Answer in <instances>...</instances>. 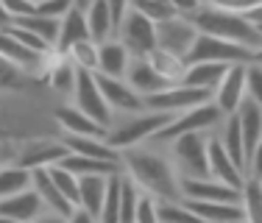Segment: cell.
Instances as JSON below:
<instances>
[{
    "label": "cell",
    "mask_w": 262,
    "mask_h": 223,
    "mask_svg": "<svg viewBox=\"0 0 262 223\" xmlns=\"http://www.w3.org/2000/svg\"><path fill=\"white\" fill-rule=\"evenodd\" d=\"M120 173H126L142 193L157 198L159 204L182 201V182H179L170 159L162 157L154 148L137 145L120 151Z\"/></svg>",
    "instance_id": "6da1fadb"
},
{
    "label": "cell",
    "mask_w": 262,
    "mask_h": 223,
    "mask_svg": "<svg viewBox=\"0 0 262 223\" xmlns=\"http://www.w3.org/2000/svg\"><path fill=\"white\" fill-rule=\"evenodd\" d=\"M190 23L195 26L198 34L234 42V45L248 48L251 53L262 48V31L257 26H251L246 20V14H237V11H221V9L201 6L195 14H190Z\"/></svg>",
    "instance_id": "7a4b0ae2"
},
{
    "label": "cell",
    "mask_w": 262,
    "mask_h": 223,
    "mask_svg": "<svg viewBox=\"0 0 262 223\" xmlns=\"http://www.w3.org/2000/svg\"><path fill=\"white\" fill-rule=\"evenodd\" d=\"M176 115H165V112H134L131 117H123V120H115L106 134V142H109L115 151H128V148L145 145V142L154 140V134L159 128H165L167 123Z\"/></svg>",
    "instance_id": "3957f363"
},
{
    "label": "cell",
    "mask_w": 262,
    "mask_h": 223,
    "mask_svg": "<svg viewBox=\"0 0 262 223\" xmlns=\"http://www.w3.org/2000/svg\"><path fill=\"white\" fill-rule=\"evenodd\" d=\"M221 123H223V112L212 101H207L201 106H192V109L182 112V115H176L165 128H159L154 134L151 142H173L176 137H182V134H207L212 128H217Z\"/></svg>",
    "instance_id": "277c9868"
},
{
    "label": "cell",
    "mask_w": 262,
    "mask_h": 223,
    "mask_svg": "<svg viewBox=\"0 0 262 223\" xmlns=\"http://www.w3.org/2000/svg\"><path fill=\"white\" fill-rule=\"evenodd\" d=\"M207 142L209 134H182L170 142V165L179 179H204L209 176L207 165Z\"/></svg>",
    "instance_id": "5b68a950"
},
{
    "label": "cell",
    "mask_w": 262,
    "mask_h": 223,
    "mask_svg": "<svg viewBox=\"0 0 262 223\" xmlns=\"http://www.w3.org/2000/svg\"><path fill=\"white\" fill-rule=\"evenodd\" d=\"M251 51L234 42L217 39V36L198 34L192 42L190 53H187V64H198V61H217V64H251Z\"/></svg>",
    "instance_id": "8992f818"
},
{
    "label": "cell",
    "mask_w": 262,
    "mask_h": 223,
    "mask_svg": "<svg viewBox=\"0 0 262 223\" xmlns=\"http://www.w3.org/2000/svg\"><path fill=\"white\" fill-rule=\"evenodd\" d=\"M115 39L126 48L131 59H145L157 48V23H151L137 11H126L123 23L117 26Z\"/></svg>",
    "instance_id": "52a82bcc"
},
{
    "label": "cell",
    "mask_w": 262,
    "mask_h": 223,
    "mask_svg": "<svg viewBox=\"0 0 262 223\" xmlns=\"http://www.w3.org/2000/svg\"><path fill=\"white\" fill-rule=\"evenodd\" d=\"M212 101V92L209 90H195V86H187V84H176V86H167V90L157 92V95L145 98L142 106L148 112H165V115H182V112L192 109V106H201V103Z\"/></svg>",
    "instance_id": "ba28073f"
},
{
    "label": "cell",
    "mask_w": 262,
    "mask_h": 223,
    "mask_svg": "<svg viewBox=\"0 0 262 223\" xmlns=\"http://www.w3.org/2000/svg\"><path fill=\"white\" fill-rule=\"evenodd\" d=\"M73 106H76L78 112H84L86 117H92V120H95L98 126H103V128H112V123H115V112H112L109 103L103 101V95H101V90H98L92 73L78 70L76 90H73Z\"/></svg>",
    "instance_id": "9c48e42d"
},
{
    "label": "cell",
    "mask_w": 262,
    "mask_h": 223,
    "mask_svg": "<svg viewBox=\"0 0 262 223\" xmlns=\"http://www.w3.org/2000/svg\"><path fill=\"white\" fill-rule=\"evenodd\" d=\"M195 36H198V31L190 23V17L173 14V17H167V20L157 23V48L165 53L179 56V59H187Z\"/></svg>",
    "instance_id": "30bf717a"
},
{
    "label": "cell",
    "mask_w": 262,
    "mask_h": 223,
    "mask_svg": "<svg viewBox=\"0 0 262 223\" xmlns=\"http://www.w3.org/2000/svg\"><path fill=\"white\" fill-rule=\"evenodd\" d=\"M246 101V64H232L221 84L212 90V103L223 112V117L234 115Z\"/></svg>",
    "instance_id": "8fae6325"
},
{
    "label": "cell",
    "mask_w": 262,
    "mask_h": 223,
    "mask_svg": "<svg viewBox=\"0 0 262 223\" xmlns=\"http://www.w3.org/2000/svg\"><path fill=\"white\" fill-rule=\"evenodd\" d=\"M182 182V201H217V204H240V190L217 182V179H179Z\"/></svg>",
    "instance_id": "7c38bea8"
},
{
    "label": "cell",
    "mask_w": 262,
    "mask_h": 223,
    "mask_svg": "<svg viewBox=\"0 0 262 223\" xmlns=\"http://www.w3.org/2000/svg\"><path fill=\"white\" fill-rule=\"evenodd\" d=\"M95 76V84H98V90H101V95H103V101L109 103V109L115 112H142L145 106H142V98L137 95L131 86L123 81V78H109V76H98V73H92Z\"/></svg>",
    "instance_id": "4fadbf2b"
},
{
    "label": "cell",
    "mask_w": 262,
    "mask_h": 223,
    "mask_svg": "<svg viewBox=\"0 0 262 223\" xmlns=\"http://www.w3.org/2000/svg\"><path fill=\"white\" fill-rule=\"evenodd\" d=\"M207 165H209V179H217V182L229 184V187L240 190L243 182H246V173L237 167L229 153L223 151V145L217 142V137L209 134V142H207Z\"/></svg>",
    "instance_id": "5bb4252c"
},
{
    "label": "cell",
    "mask_w": 262,
    "mask_h": 223,
    "mask_svg": "<svg viewBox=\"0 0 262 223\" xmlns=\"http://www.w3.org/2000/svg\"><path fill=\"white\" fill-rule=\"evenodd\" d=\"M42 212H45V204L39 201V195L31 187L9 198H0V215L14 223H34Z\"/></svg>",
    "instance_id": "9a60e30c"
},
{
    "label": "cell",
    "mask_w": 262,
    "mask_h": 223,
    "mask_svg": "<svg viewBox=\"0 0 262 223\" xmlns=\"http://www.w3.org/2000/svg\"><path fill=\"white\" fill-rule=\"evenodd\" d=\"M56 123L61 126L64 134H73V137H98V140H106L109 128L98 126L92 117H86L84 112H78L73 103H61L56 109Z\"/></svg>",
    "instance_id": "2e32d148"
},
{
    "label": "cell",
    "mask_w": 262,
    "mask_h": 223,
    "mask_svg": "<svg viewBox=\"0 0 262 223\" xmlns=\"http://www.w3.org/2000/svg\"><path fill=\"white\" fill-rule=\"evenodd\" d=\"M123 81H126L131 90H134L137 95L142 98V101L170 86L165 78L157 76V70H154V67L148 64L145 59H131V61H128V70H126V78H123Z\"/></svg>",
    "instance_id": "e0dca14e"
},
{
    "label": "cell",
    "mask_w": 262,
    "mask_h": 223,
    "mask_svg": "<svg viewBox=\"0 0 262 223\" xmlns=\"http://www.w3.org/2000/svg\"><path fill=\"white\" fill-rule=\"evenodd\" d=\"M67 157V148L61 140L56 142H34V145H28L26 151L17 157V165L26 167V170H42V167H53L59 165L61 159Z\"/></svg>",
    "instance_id": "ac0fdd59"
},
{
    "label": "cell",
    "mask_w": 262,
    "mask_h": 223,
    "mask_svg": "<svg viewBox=\"0 0 262 223\" xmlns=\"http://www.w3.org/2000/svg\"><path fill=\"white\" fill-rule=\"evenodd\" d=\"M61 142H64L67 153H73V157H86V159H101V162L120 165V151H115L106 140H98V137H73V134H64Z\"/></svg>",
    "instance_id": "d6986e66"
},
{
    "label": "cell",
    "mask_w": 262,
    "mask_h": 223,
    "mask_svg": "<svg viewBox=\"0 0 262 223\" xmlns=\"http://www.w3.org/2000/svg\"><path fill=\"white\" fill-rule=\"evenodd\" d=\"M31 190L39 195V201L45 204L48 212L59 215V218H70L73 215V207L64 201V195L53 187L51 176H48V167H42V170H31Z\"/></svg>",
    "instance_id": "ffe728a7"
},
{
    "label": "cell",
    "mask_w": 262,
    "mask_h": 223,
    "mask_svg": "<svg viewBox=\"0 0 262 223\" xmlns=\"http://www.w3.org/2000/svg\"><path fill=\"white\" fill-rule=\"evenodd\" d=\"M182 204L207 223H246L240 204H217V201H182Z\"/></svg>",
    "instance_id": "44dd1931"
},
{
    "label": "cell",
    "mask_w": 262,
    "mask_h": 223,
    "mask_svg": "<svg viewBox=\"0 0 262 223\" xmlns=\"http://www.w3.org/2000/svg\"><path fill=\"white\" fill-rule=\"evenodd\" d=\"M90 39V28H86V20H84V11L78 9H70L64 17L59 20V39H56V48L53 53L64 56L76 42H84Z\"/></svg>",
    "instance_id": "7402d4cb"
},
{
    "label": "cell",
    "mask_w": 262,
    "mask_h": 223,
    "mask_svg": "<svg viewBox=\"0 0 262 223\" xmlns=\"http://www.w3.org/2000/svg\"><path fill=\"white\" fill-rule=\"evenodd\" d=\"M131 56L117 39H109L103 45H98V76L109 78H126Z\"/></svg>",
    "instance_id": "603a6c76"
},
{
    "label": "cell",
    "mask_w": 262,
    "mask_h": 223,
    "mask_svg": "<svg viewBox=\"0 0 262 223\" xmlns=\"http://www.w3.org/2000/svg\"><path fill=\"white\" fill-rule=\"evenodd\" d=\"M84 20H86V28H90V39L95 45L115 39V20H112V11L106 6V0H92L90 9L84 11Z\"/></svg>",
    "instance_id": "cb8c5ba5"
},
{
    "label": "cell",
    "mask_w": 262,
    "mask_h": 223,
    "mask_svg": "<svg viewBox=\"0 0 262 223\" xmlns=\"http://www.w3.org/2000/svg\"><path fill=\"white\" fill-rule=\"evenodd\" d=\"M217 142L223 145V151L229 153V159L240 167L243 173H248V157H246V145H243V134H240V123H237L234 115L223 117L221 123V134H217Z\"/></svg>",
    "instance_id": "d4e9b609"
},
{
    "label": "cell",
    "mask_w": 262,
    "mask_h": 223,
    "mask_svg": "<svg viewBox=\"0 0 262 223\" xmlns=\"http://www.w3.org/2000/svg\"><path fill=\"white\" fill-rule=\"evenodd\" d=\"M237 123H240V134H243V145H246V157L254 151V145L262 140V109L254 101H243L240 109L234 112Z\"/></svg>",
    "instance_id": "484cf974"
},
{
    "label": "cell",
    "mask_w": 262,
    "mask_h": 223,
    "mask_svg": "<svg viewBox=\"0 0 262 223\" xmlns=\"http://www.w3.org/2000/svg\"><path fill=\"white\" fill-rule=\"evenodd\" d=\"M106 184H109V176H81L78 179V209H84L95 220L103 207Z\"/></svg>",
    "instance_id": "4316f807"
},
{
    "label": "cell",
    "mask_w": 262,
    "mask_h": 223,
    "mask_svg": "<svg viewBox=\"0 0 262 223\" xmlns=\"http://www.w3.org/2000/svg\"><path fill=\"white\" fill-rule=\"evenodd\" d=\"M232 64H217V61H198V64H187L184 81L187 86H195V90H215L221 84V78L229 73Z\"/></svg>",
    "instance_id": "83f0119b"
},
{
    "label": "cell",
    "mask_w": 262,
    "mask_h": 223,
    "mask_svg": "<svg viewBox=\"0 0 262 223\" xmlns=\"http://www.w3.org/2000/svg\"><path fill=\"white\" fill-rule=\"evenodd\" d=\"M145 61L157 70V76L159 78H165L170 86H176V84H182L184 81V73H187V61L184 59H179V56H173V53H165V51H159V48H154L151 53L145 56Z\"/></svg>",
    "instance_id": "f1b7e54d"
},
{
    "label": "cell",
    "mask_w": 262,
    "mask_h": 223,
    "mask_svg": "<svg viewBox=\"0 0 262 223\" xmlns=\"http://www.w3.org/2000/svg\"><path fill=\"white\" fill-rule=\"evenodd\" d=\"M64 170H70L76 179L81 176H115V173H120V165L115 162H101V159H86V157H73V153H67L64 159L59 162Z\"/></svg>",
    "instance_id": "f546056e"
},
{
    "label": "cell",
    "mask_w": 262,
    "mask_h": 223,
    "mask_svg": "<svg viewBox=\"0 0 262 223\" xmlns=\"http://www.w3.org/2000/svg\"><path fill=\"white\" fill-rule=\"evenodd\" d=\"M9 26L14 28H23L28 34L39 36L42 42H48L51 48H56V39H59V20H51V17H42V14H28V17H20V20H11Z\"/></svg>",
    "instance_id": "4dcf8cb0"
},
{
    "label": "cell",
    "mask_w": 262,
    "mask_h": 223,
    "mask_svg": "<svg viewBox=\"0 0 262 223\" xmlns=\"http://www.w3.org/2000/svg\"><path fill=\"white\" fill-rule=\"evenodd\" d=\"M48 73H51V86H53V90L61 92V95H70V98H73L76 78H78L76 64H73L67 56L53 53V61H51V67H48Z\"/></svg>",
    "instance_id": "1f68e13d"
},
{
    "label": "cell",
    "mask_w": 262,
    "mask_h": 223,
    "mask_svg": "<svg viewBox=\"0 0 262 223\" xmlns=\"http://www.w3.org/2000/svg\"><path fill=\"white\" fill-rule=\"evenodd\" d=\"M240 207L246 215V223H262V184L259 179L246 176L240 187Z\"/></svg>",
    "instance_id": "d6a6232c"
},
{
    "label": "cell",
    "mask_w": 262,
    "mask_h": 223,
    "mask_svg": "<svg viewBox=\"0 0 262 223\" xmlns=\"http://www.w3.org/2000/svg\"><path fill=\"white\" fill-rule=\"evenodd\" d=\"M31 187V173L20 165H3L0 167V198H9L14 193Z\"/></svg>",
    "instance_id": "836d02e7"
},
{
    "label": "cell",
    "mask_w": 262,
    "mask_h": 223,
    "mask_svg": "<svg viewBox=\"0 0 262 223\" xmlns=\"http://www.w3.org/2000/svg\"><path fill=\"white\" fill-rule=\"evenodd\" d=\"M98 223H120V173L109 176L106 184V195H103V207L98 215Z\"/></svg>",
    "instance_id": "e575fe53"
},
{
    "label": "cell",
    "mask_w": 262,
    "mask_h": 223,
    "mask_svg": "<svg viewBox=\"0 0 262 223\" xmlns=\"http://www.w3.org/2000/svg\"><path fill=\"white\" fill-rule=\"evenodd\" d=\"M48 176H51L53 187L59 190L61 195H64V201L70 204L73 209H78V179L73 176L70 170H64L61 165H53V167H48Z\"/></svg>",
    "instance_id": "d590c367"
},
{
    "label": "cell",
    "mask_w": 262,
    "mask_h": 223,
    "mask_svg": "<svg viewBox=\"0 0 262 223\" xmlns=\"http://www.w3.org/2000/svg\"><path fill=\"white\" fill-rule=\"evenodd\" d=\"M67 59L76 64V70H84V73H98V45L92 39H84V42H76L70 51L64 53Z\"/></svg>",
    "instance_id": "8d00e7d4"
},
{
    "label": "cell",
    "mask_w": 262,
    "mask_h": 223,
    "mask_svg": "<svg viewBox=\"0 0 262 223\" xmlns=\"http://www.w3.org/2000/svg\"><path fill=\"white\" fill-rule=\"evenodd\" d=\"M128 11H137V14L148 17L151 23H162V20L176 14L167 6V0H128Z\"/></svg>",
    "instance_id": "74e56055"
},
{
    "label": "cell",
    "mask_w": 262,
    "mask_h": 223,
    "mask_svg": "<svg viewBox=\"0 0 262 223\" xmlns=\"http://www.w3.org/2000/svg\"><path fill=\"white\" fill-rule=\"evenodd\" d=\"M159 220L162 223H207V220L198 218L195 212H190L182 201H176V204H159Z\"/></svg>",
    "instance_id": "f35d334b"
},
{
    "label": "cell",
    "mask_w": 262,
    "mask_h": 223,
    "mask_svg": "<svg viewBox=\"0 0 262 223\" xmlns=\"http://www.w3.org/2000/svg\"><path fill=\"white\" fill-rule=\"evenodd\" d=\"M6 31H9L11 36H14L17 42H20L26 51L31 53H39V56H51L53 53V48L48 45V42H42L39 36H34V34H28V31H23V28H14V26H6Z\"/></svg>",
    "instance_id": "ab89813d"
},
{
    "label": "cell",
    "mask_w": 262,
    "mask_h": 223,
    "mask_svg": "<svg viewBox=\"0 0 262 223\" xmlns=\"http://www.w3.org/2000/svg\"><path fill=\"white\" fill-rule=\"evenodd\" d=\"M246 98L262 109V67L246 64Z\"/></svg>",
    "instance_id": "60d3db41"
},
{
    "label": "cell",
    "mask_w": 262,
    "mask_h": 223,
    "mask_svg": "<svg viewBox=\"0 0 262 223\" xmlns=\"http://www.w3.org/2000/svg\"><path fill=\"white\" fill-rule=\"evenodd\" d=\"M134 223H162L159 220V201L151 195L142 193L140 204H137V212H134Z\"/></svg>",
    "instance_id": "b9f144b4"
},
{
    "label": "cell",
    "mask_w": 262,
    "mask_h": 223,
    "mask_svg": "<svg viewBox=\"0 0 262 223\" xmlns=\"http://www.w3.org/2000/svg\"><path fill=\"white\" fill-rule=\"evenodd\" d=\"M198 6H207V9H221V11H237V14H246L248 9L257 6V0H198Z\"/></svg>",
    "instance_id": "7bdbcfd3"
},
{
    "label": "cell",
    "mask_w": 262,
    "mask_h": 223,
    "mask_svg": "<svg viewBox=\"0 0 262 223\" xmlns=\"http://www.w3.org/2000/svg\"><path fill=\"white\" fill-rule=\"evenodd\" d=\"M70 9H73V0H42V3H36V14L51 17V20H61Z\"/></svg>",
    "instance_id": "ee69618b"
},
{
    "label": "cell",
    "mask_w": 262,
    "mask_h": 223,
    "mask_svg": "<svg viewBox=\"0 0 262 223\" xmlns=\"http://www.w3.org/2000/svg\"><path fill=\"white\" fill-rule=\"evenodd\" d=\"M3 9L9 14V20H20V17H28L36 11L34 0H3Z\"/></svg>",
    "instance_id": "f6af8a7d"
},
{
    "label": "cell",
    "mask_w": 262,
    "mask_h": 223,
    "mask_svg": "<svg viewBox=\"0 0 262 223\" xmlns=\"http://www.w3.org/2000/svg\"><path fill=\"white\" fill-rule=\"evenodd\" d=\"M17 84H20V70L0 59V90L3 86H17Z\"/></svg>",
    "instance_id": "bcb514c9"
},
{
    "label": "cell",
    "mask_w": 262,
    "mask_h": 223,
    "mask_svg": "<svg viewBox=\"0 0 262 223\" xmlns=\"http://www.w3.org/2000/svg\"><path fill=\"white\" fill-rule=\"evenodd\" d=\"M251 179H262V140L254 145V151L248 153V173Z\"/></svg>",
    "instance_id": "7dc6e473"
},
{
    "label": "cell",
    "mask_w": 262,
    "mask_h": 223,
    "mask_svg": "<svg viewBox=\"0 0 262 223\" xmlns=\"http://www.w3.org/2000/svg\"><path fill=\"white\" fill-rule=\"evenodd\" d=\"M167 6H170L179 17H190V14H195V11L201 9L198 0H167Z\"/></svg>",
    "instance_id": "c3c4849f"
},
{
    "label": "cell",
    "mask_w": 262,
    "mask_h": 223,
    "mask_svg": "<svg viewBox=\"0 0 262 223\" xmlns=\"http://www.w3.org/2000/svg\"><path fill=\"white\" fill-rule=\"evenodd\" d=\"M106 6H109V11H112V20H115V34H117V26L123 23V17H126V11H128V0H106Z\"/></svg>",
    "instance_id": "681fc988"
},
{
    "label": "cell",
    "mask_w": 262,
    "mask_h": 223,
    "mask_svg": "<svg viewBox=\"0 0 262 223\" xmlns=\"http://www.w3.org/2000/svg\"><path fill=\"white\" fill-rule=\"evenodd\" d=\"M246 20L262 31V3H257L254 9H248V11H246Z\"/></svg>",
    "instance_id": "f907efd6"
},
{
    "label": "cell",
    "mask_w": 262,
    "mask_h": 223,
    "mask_svg": "<svg viewBox=\"0 0 262 223\" xmlns=\"http://www.w3.org/2000/svg\"><path fill=\"white\" fill-rule=\"evenodd\" d=\"M64 223H98V220L92 218V215H86L84 209H73V215H70Z\"/></svg>",
    "instance_id": "816d5d0a"
},
{
    "label": "cell",
    "mask_w": 262,
    "mask_h": 223,
    "mask_svg": "<svg viewBox=\"0 0 262 223\" xmlns=\"http://www.w3.org/2000/svg\"><path fill=\"white\" fill-rule=\"evenodd\" d=\"M9 14H6V9H3V0H0V28H6V26H9Z\"/></svg>",
    "instance_id": "f5cc1de1"
},
{
    "label": "cell",
    "mask_w": 262,
    "mask_h": 223,
    "mask_svg": "<svg viewBox=\"0 0 262 223\" xmlns=\"http://www.w3.org/2000/svg\"><path fill=\"white\" fill-rule=\"evenodd\" d=\"M90 3H92V0H73V9L86 11V9H90Z\"/></svg>",
    "instance_id": "db71d44e"
},
{
    "label": "cell",
    "mask_w": 262,
    "mask_h": 223,
    "mask_svg": "<svg viewBox=\"0 0 262 223\" xmlns=\"http://www.w3.org/2000/svg\"><path fill=\"white\" fill-rule=\"evenodd\" d=\"M0 223H14V220H9V218H3V215H0Z\"/></svg>",
    "instance_id": "11a10c76"
},
{
    "label": "cell",
    "mask_w": 262,
    "mask_h": 223,
    "mask_svg": "<svg viewBox=\"0 0 262 223\" xmlns=\"http://www.w3.org/2000/svg\"><path fill=\"white\" fill-rule=\"evenodd\" d=\"M3 159H6V157H3V148H0V167H3Z\"/></svg>",
    "instance_id": "9f6ffc18"
},
{
    "label": "cell",
    "mask_w": 262,
    "mask_h": 223,
    "mask_svg": "<svg viewBox=\"0 0 262 223\" xmlns=\"http://www.w3.org/2000/svg\"><path fill=\"white\" fill-rule=\"evenodd\" d=\"M34 3H42V0H34Z\"/></svg>",
    "instance_id": "6f0895ef"
},
{
    "label": "cell",
    "mask_w": 262,
    "mask_h": 223,
    "mask_svg": "<svg viewBox=\"0 0 262 223\" xmlns=\"http://www.w3.org/2000/svg\"><path fill=\"white\" fill-rule=\"evenodd\" d=\"M257 3H262V0H257Z\"/></svg>",
    "instance_id": "680465c9"
},
{
    "label": "cell",
    "mask_w": 262,
    "mask_h": 223,
    "mask_svg": "<svg viewBox=\"0 0 262 223\" xmlns=\"http://www.w3.org/2000/svg\"><path fill=\"white\" fill-rule=\"evenodd\" d=\"M259 184H262V179H259Z\"/></svg>",
    "instance_id": "91938a15"
}]
</instances>
